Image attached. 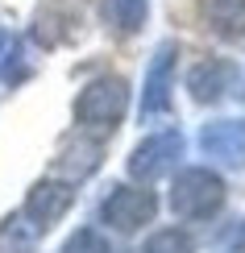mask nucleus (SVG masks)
Segmentation results:
<instances>
[{
	"instance_id": "10",
	"label": "nucleus",
	"mask_w": 245,
	"mask_h": 253,
	"mask_svg": "<svg viewBox=\"0 0 245 253\" xmlns=\"http://www.w3.org/2000/svg\"><path fill=\"white\" fill-rule=\"evenodd\" d=\"M100 17L116 38H133V34L146 29L150 0H100Z\"/></svg>"
},
{
	"instance_id": "12",
	"label": "nucleus",
	"mask_w": 245,
	"mask_h": 253,
	"mask_svg": "<svg viewBox=\"0 0 245 253\" xmlns=\"http://www.w3.org/2000/svg\"><path fill=\"white\" fill-rule=\"evenodd\" d=\"M96 166H100V145L92 137L75 133L71 141H62V154H58V170H67V178H88Z\"/></svg>"
},
{
	"instance_id": "2",
	"label": "nucleus",
	"mask_w": 245,
	"mask_h": 253,
	"mask_svg": "<svg viewBox=\"0 0 245 253\" xmlns=\"http://www.w3.org/2000/svg\"><path fill=\"white\" fill-rule=\"evenodd\" d=\"M170 208L183 220H212L225 208V183L208 166H187L170 183Z\"/></svg>"
},
{
	"instance_id": "17",
	"label": "nucleus",
	"mask_w": 245,
	"mask_h": 253,
	"mask_svg": "<svg viewBox=\"0 0 245 253\" xmlns=\"http://www.w3.org/2000/svg\"><path fill=\"white\" fill-rule=\"evenodd\" d=\"M237 96H241V100H245V79H241V83H237Z\"/></svg>"
},
{
	"instance_id": "5",
	"label": "nucleus",
	"mask_w": 245,
	"mask_h": 253,
	"mask_svg": "<svg viewBox=\"0 0 245 253\" xmlns=\"http://www.w3.org/2000/svg\"><path fill=\"white\" fill-rule=\"evenodd\" d=\"M154 216H158V195L146 191V187H116L100 208V220L116 233H137Z\"/></svg>"
},
{
	"instance_id": "13",
	"label": "nucleus",
	"mask_w": 245,
	"mask_h": 253,
	"mask_svg": "<svg viewBox=\"0 0 245 253\" xmlns=\"http://www.w3.org/2000/svg\"><path fill=\"white\" fill-rule=\"evenodd\" d=\"M142 253H196V249H191V237L183 228H158V233L146 241Z\"/></svg>"
},
{
	"instance_id": "1",
	"label": "nucleus",
	"mask_w": 245,
	"mask_h": 253,
	"mask_svg": "<svg viewBox=\"0 0 245 253\" xmlns=\"http://www.w3.org/2000/svg\"><path fill=\"white\" fill-rule=\"evenodd\" d=\"M125 108H129V83L121 75H96L75 96V125L112 133L125 121Z\"/></svg>"
},
{
	"instance_id": "15",
	"label": "nucleus",
	"mask_w": 245,
	"mask_h": 253,
	"mask_svg": "<svg viewBox=\"0 0 245 253\" xmlns=\"http://www.w3.org/2000/svg\"><path fill=\"white\" fill-rule=\"evenodd\" d=\"M62 253H108V245H104V237L96 233V228H79V233L67 237Z\"/></svg>"
},
{
	"instance_id": "3",
	"label": "nucleus",
	"mask_w": 245,
	"mask_h": 253,
	"mask_svg": "<svg viewBox=\"0 0 245 253\" xmlns=\"http://www.w3.org/2000/svg\"><path fill=\"white\" fill-rule=\"evenodd\" d=\"M175 67H179V42H162L146 71V91H142V125H154L170 112V91H175Z\"/></svg>"
},
{
	"instance_id": "7",
	"label": "nucleus",
	"mask_w": 245,
	"mask_h": 253,
	"mask_svg": "<svg viewBox=\"0 0 245 253\" xmlns=\"http://www.w3.org/2000/svg\"><path fill=\"white\" fill-rule=\"evenodd\" d=\"M199 150L225 170H245V121H208L199 133Z\"/></svg>"
},
{
	"instance_id": "8",
	"label": "nucleus",
	"mask_w": 245,
	"mask_h": 253,
	"mask_svg": "<svg viewBox=\"0 0 245 253\" xmlns=\"http://www.w3.org/2000/svg\"><path fill=\"white\" fill-rule=\"evenodd\" d=\"M75 208V187H71V178H38L34 187H29L25 195V212L29 220H38L42 228H50L54 220H62Z\"/></svg>"
},
{
	"instance_id": "4",
	"label": "nucleus",
	"mask_w": 245,
	"mask_h": 253,
	"mask_svg": "<svg viewBox=\"0 0 245 253\" xmlns=\"http://www.w3.org/2000/svg\"><path fill=\"white\" fill-rule=\"evenodd\" d=\"M179 158H183V133L179 129H162V133H150L129 154L125 170H129V178H137V183H154V178H162Z\"/></svg>"
},
{
	"instance_id": "6",
	"label": "nucleus",
	"mask_w": 245,
	"mask_h": 253,
	"mask_svg": "<svg viewBox=\"0 0 245 253\" xmlns=\"http://www.w3.org/2000/svg\"><path fill=\"white\" fill-rule=\"evenodd\" d=\"M237 83H241L237 62H229V58H199L196 67L187 71V96H191V104L208 108V104H220L229 91L237 96Z\"/></svg>"
},
{
	"instance_id": "14",
	"label": "nucleus",
	"mask_w": 245,
	"mask_h": 253,
	"mask_svg": "<svg viewBox=\"0 0 245 253\" xmlns=\"http://www.w3.org/2000/svg\"><path fill=\"white\" fill-rule=\"evenodd\" d=\"M29 71H34V67H29V58H25V46L17 42V46H13V50L4 54V67H0V79H4L8 87H17V83L25 79Z\"/></svg>"
},
{
	"instance_id": "11",
	"label": "nucleus",
	"mask_w": 245,
	"mask_h": 253,
	"mask_svg": "<svg viewBox=\"0 0 245 253\" xmlns=\"http://www.w3.org/2000/svg\"><path fill=\"white\" fill-rule=\"evenodd\" d=\"M42 233H46V228H42L38 220H29V212L21 208V212L0 220V253H34Z\"/></svg>"
},
{
	"instance_id": "9",
	"label": "nucleus",
	"mask_w": 245,
	"mask_h": 253,
	"mask_svg": "<svg viewBox=\"0 0 245 253\" xmlns=\"http://www.w3.org/2000/svg\"><path fill=\"white\" fill-rule=\"evenodd\" d=\"M199 17L216 38L241 42L245 38V0H199Z\"/></svg>"
},
{
	"instance_id": "18",
	"label": "nucleus",
	"mask_w": 245,
	"mask_h": 253,
	"mask_svg": "<svg viewBox=\"0 0 245 253\" xmlns=\"http://www.w3.org/2000/svg\"><path fill=\"white\" fill-rule=\"evenodd\" d=\"M0 46H4V34H0Z\"/></svg>"
},
{
	"instance_id": "16",
	"label": "nucleus",
	"mask_w": 245,
	"mask_h": 253,
	"mask_svg": "<svg viewBox=\"0 0 245 253\" xmlns=\"http://www.w3.org/2000/svg\"><path fill=\"white\" fill-rule=\"evenodd\" d=\"M220 253H245V220H241V224H233V233L220 241Z\"/></svg>"
}]
</instances>
